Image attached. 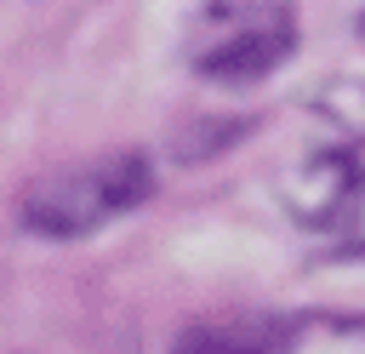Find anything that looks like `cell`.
<instances>
[{
	"instance_id": "1",
	"label": "cell",
	"mask_w": 365,
	"mask_h": 354,
	"mask_svg": "<svg viewBox=\"0 0 365 354\" xmlns=\"http://www.w3.org/2000/svg\"><path fill=\"white\" fill-rule=\"evenodd\" d=\"M297 46V23L279 0H222L200 11L188 34V63L211 80H257Z\"/></svg>"
},
{
	"instance_id": "2",
	"label": "cell",
	"mask_w": 365,
	"mask_h": 354,
	"mask_svg": "<svg viewBox=\"0 0 365 354\" xmlns=\"http://www.w3.org/2000/svg\"><path fill=\"white\" fill-rule=\"evenodd\" d=\"M148 194V166L143 154H108L97 166H74L46 177L40 188H29L23 200V223L40 234H91L97 223L120 217L125 206H137Z\"/></svg>"
},
{
	"instance_id": "3",
	"label": "cell",
	"mask_w": 365,
	"mask_h": 354,
	"mask_svg": "<svg viewBox=\"0 0 365 354\" xmlns=\"http://www.w3.org/2000/svg\"><path fill=\"white\" fill-rule=\"evenodd\" d=\"M285 200L291 211L319 228V234H354V217H359V160L354 148H319L308 154L291 177H285Z\"/></svg>"
},
{
	"instance_id": "4",
	"label": "cell",
	"mask_w": 365,
	"mask_h": 354,
	"mask_svg": "<svg viewBox=\"0 0 365 354\" xmlns=\"http://www.w3.org/2000/svg\"><path fill=\"white\" fill-rule=\"evenodd\" d=\"M274 354H359V337H354V325H325V331L291 337V343L274 348Z\"/></svg>"
}]
</instances>
